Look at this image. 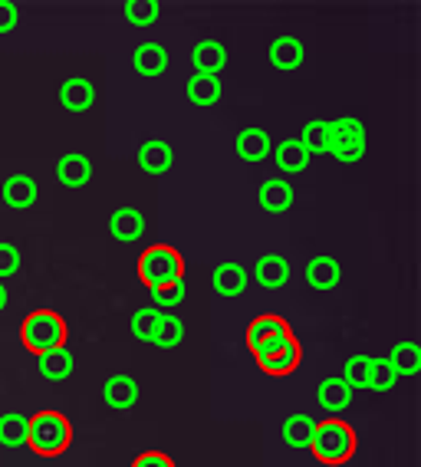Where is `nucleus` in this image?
<instances>
[{
  "instance_id": "34",
  "label": "nucleus",
  "mask_w": 421,
  "mask_h": 467,
  "mask_svg": "<svg viewBox=\"0 0 421 467\" xmlns=\"http://www.w3.org/2000/svg\"><path fill=\"white\" fill-rule=\"evenodd\" d=\"M159 309H139L132 317V336L135 339H142V342H152V333H155V326H159Z\"/></svg>"
},
{
  "instance_id": "4",
  "label": "nucleus",
  "mask_w": 421,
  "mask_h": 467,
  "mask_svg": "<svg viewBox=\"0 0 421 467\" xmlns=\"http://www.w3.org/2000/svg\"><path fill=\"white\" fill-rule=\"evenodd\" d=\"M139 280L149 290H159V286H169L175 280H185V257H181V251L171 247V244L145 247L142 257H139Z\"/></svg>"
},
{
  "instance_id": "5",
  "label": "nucleus",
  "mask_w": 421,
  "mask_h": 467,
  "mask_svg": "<svg viewBox=\"0 0 421 467\" xmlns=\"http://www.w3.org/2000/svg\"><path fill=\"white\" fill-rule=\"evenodd\" d=\"M329 155L343 165H353L365 155V126L355 116L329 122Z\"/></svg>"
},
{
  "instance_id": "23",
  "label": "nucleus",
  "mask_w": 421,
  "mask_h": 467,
  "mask_svg": "<svg viewBox=\"0 0 421 467\" xmlns=\"http://www.w3.org/2000/svg\"><path fill=\"white\" fill-rule=\"evenodd\" d=\"M221 96H224V86H221L218 76H201V73H194L191 79H188V99L194 102V106H218Z\"/></svg>"
},
{
  "instance_id": "28",
  "label": "nucleus",
  "mask_w": 421,
  "mask_h": 467,
  "mask_svg": "<svg viewBox=\"0 0 421 467\" xmlns=\"http://www.w3.org/2000/svg\"><path fill=\"white\" fill-rule=\"evenodd\" d=\"M181 339H185V323H181L175 313H161L159 326H155V333H152L155 346H159V349H175Z\"/></svg>"
},
{
  "instance_id": "35",
  "label": "nucleus",
  "mask_w": 421,
  "mask_h": 467,
  "mask_svg": "<svg viewBox=\"0 0 421 467\" xmlns=\"http://www.w3.org/2000/svg\"><path fill=\"white\" fill-rule=\"evenodd\" d=\"M152 300H155V306H159V309H175L178 303L185 300V280H175V284L152 290Z\"/></svg>"
},
{
  "instance_id": "14",
  "label": "nucleus",
  "mask_w": 421,
  "mask_h": 467,
  "mask_svg": "<svg viewBox=\"0 0 421 467\" xmlns=\"http://www.w3.org/2000/svg\"><path fill=\"white\" fill-rule=\"evenodd\" d=\"M132 63L145 79H155V76H161L169 69V50H165L159 40H145L142 47L132 53Z\"/></svg>"
},
{
  "instance_id": "37",
  "label": "nucleus",
  "mask_w": 421,
  "mask_h": 467,
  "mask_svg": "<svg viewBox=\"0 0 421 467\" xmlns=\"http://www.w3.org/2000/svg\"><path fill=\"white\" fill-rule=\"evenodd\" d=\"M132 467H178V464L165 451H142V454L132 461Z\"/></svg>"
},
{
  "instance_id": "31",
  "label": "nucleus",
  "mask_w": 421,
  "mask_h": 467,
  "mask_svg": "<svg viewBox=\"0 0 421 467\" xmlns=\"http://www.w3.org/2000/svg\"><path fill=\"white\" fill-rule=\"evenodd\" d=\"M395 368L388 366V359H369V376H365V389L372 392H388L395 385Z\"/></svg>"
},
{
  "instance_id": "21",
  "label": "nucleus",
  "mask_w": 421,
  "mask_h": 467,
  "mask_svg": "<svg viewBox=\"0 0 421 467\" xmlns=\"http://www.w3.org/2000/svg\"><path fill=\"white\" fill-rule=\"evenodd\" d=\"M102 399H106V405H112L118 411L132 409L135 401H139V382L132 376H112L106 382V389H102Z\"/></svg>"
},
{
  "instance_id": "20",
  "label": "nucleus",
  "mask_w": 421,
  "mask_h": 467,
  "mask_svg": "<svg viewBox=\"0 0 421 467\" xmlns=\"http://www.w3.org/2000/svg\"><path fill=\"white\" fill-rule=\"evenodd\" d=\"M316 399H320V405L326 411H345L349 405H353V389H349L339 376H329L316 385Z\"/></svg>"
},
{
  "instance_id": "30",
  "label": "nucleus",
  "mask_w": 421,
  "mask_h": 467,
  "mask_svg": "<svg viewBox=\"0 0 421 467\" xmlns=\"http://www.w3.org/2000/svg\"><path fill=\"white\" fill-rule=\"evenodd\" d=\"M26 421L24 415H0V444L4 448H20L26 444Z\"/></svg>"
},
{
  "instance_id": "7",
  "label": "nucleus",
  "mask_w": 421,
  "mask_h": 467,
  "mask_svg": "<svg viewBox=\"0 0 421 467\" xmlns=\"http://www.w3.org/2000/svg\"><path fill=\"white\" fill-rule=\"evenodd\" d=\"M253 362H257V368L261 372H267V376L273 379H287L293 376L296 368H300V362H303V346H300V339H287L283 346H277V349L263 352V356H253Z\"/></svg>"
},
{
  "instance_id": "15",
  "label": "nucleus",
  "mask_w": 421,
  "mask_h": 467,
  "mask_svg": "<svg viewBox=\"0 0 421 467\" xmlns=\"http://www.w3.org/2000/svg\"><path fill=\"white\" fill-rule=\"evenodd\" d=\"M214 290L221 293V296H241V293L251 286V274H247V267H241V264H234V260H228V264H218V270H214Z\"/></svg>"
},
{
  "instance_id": "13",
  "label": "nucleus",
  "mask_w": 421,
  "mask_h": 467,
  "mask_svg": "<svg viewBox=\"0 0 421 467\" xmlns=\"http://www.w3.org/2000/svg\"><path fill=\"white\" fill-rule=\"evenodd\" d=\"M109 231H112V237H116V241H122V244L142 241V234H145L142 211H139V208H118V211H112Z\"/></svg>"
},
{
  "instance_id": "17",
  "label": "nucleus",
  "mask_w": 421,
  "mask_h": 467,
  "mask_svg": "<svg viewBox=\"0 0 421 467\" xmlns=\"http://www.w3.org/2000/svg\"><path fill=\"white\" fill-rule=\"evenodd\" d=\"M270 155H273V161H277V168L283 175H300V171H306V165H310V151L296 142V139L277 142L270 149Z\"/></svg>"
},
{
  "instance_id": "38",
  "label": "nucleus",
  "mask_w": 421,
  "mask_h": 467,
  "mask_svg": "<svg viewBox=\"0 0 421 467\" xmlns=\"http://www.w3.org/2000/svg\"><path fill=\"white\" fill-rule=\"evenodd\" d=\"M20 24V10L14 0H0V34H10Z\"/></svg>"
},
{
  "instance_id": "3",
  "label": "nucleus",
  "mask_w": 421,
  "mask_h": 467,
  "mask_svg": "<svg viewBox=\"0 0 421 467\" xmlns=\"http://www.w3.org/2000/svg\"><path fill=\"white\" fill-rule=\"evenodd\" d=\"M355 448H359V438H355L353 425H345L343 418H326L313 428L310 451L323 464H345V461H353Z\"/></svg>"
},
{
  "instance_id": "9",
  "label": "nucleus",
  "mask_w": 421,
  "mask_h": 467,
  "mask_svg": "<svg viewBox=\"0 0 421 467\" xmlns=\"http://www.w3.org/2000/svg\"><path fill=\"white\" fill-rule=\"evenodd\" d=\"M175 165V151L165 139H149V142L139 145V168L145 175H165Z\"/></svg>"
},
{
  "instance_id": "8",
  "label": "nucleus",
  "mask_w": 421,
  "mask_h": 467,
  "mask_svg": "<svg viewBox=\"0 0 421 467\" xmlns=\"http://www.w3.org/2000/svg\"><path fill=\"white\" fill-rule=\"evenodd\" d=\"M59 102L67 112H89L96 106V86L86 76H69L67 83L59 86Z\"/></svg>"
},
{
  "instance_id": "12",
  "label": "nucleus",
  "mask_w": 421,
  "mask_h": 467,
  "mask_svg": "<svg viewBox=\"0 0 421 467\" xmlns=\"http://www.w3.org/2000/svg\"><path fill=\"white\" fill-rule=\"evenodd\" d=\"M257 201H261V208L267 211V214H283V211H290V204L296 201V192H293V184H290V182H283V178H273V182L261 184Z\"/></svg>"
},
{
  "instance_id": "32",
  "label": "nucleus",
  "mask_w": 421,
  "mask_h": 467,
  "mask_svg": "<svg viewBox=\"0 0 421 467\" xmlns=\"http://www.w3.org/2000/svg\"><path fill=\"white\" fill-rule=\"evenodd\" d=\"M122 14L132 26H152L159 20V4L155 0H128Z\"/></svg>"
},
{
  "instance_id": "10",
  "label": "nucleus",
  "mask_w": 421,
  "mask_h": 467,
  "mask_svg": "<svg viewBox=\"0 0 421 467\" xmlns=\"http://www.w3.org/2000/svg\"><path fill=\"white\" fill-rule=\"evenodd\" d=\"M56 178L63 188L79 192V188H86L89 178H93V161L86 159V155H79V151H69V155H63V159L56 161Z\"/></svg>"
},
{
  "instance_id": "16",
  "label": "nucleus",
  "mask_w": 421,
  "mask_h": 467,
  "mask_svg": "<svg viewBox=\"0 0 421 467\" xmlns=\"http://www.w3.org/2000/svg\"><path fill=\"white\" fill-rule=\"evenodd\" d=\"M36 194H40V188H36V182L30 175H10L7 182H4V204L14 211L34 208Z\"/></svg>"
},
{
  "instance_id": "39",
  "label": "nucleus",
  "mask_w": 421,
  "mask_h": 467,
  "mask_svg": "<svg viewBox=\"0 0 421 467\" xmlns=\"http://www.w3.org/2000/svg\"><path fill=\"white\" fill-rule=\"evenodd\" d=\"M7 300H10V296H7V286H4V284H0V309H4V306H7Z\"/></svg>"
},
{
  "instance_id": "22",
  "label": "nucleus",
  "mask_w": 421,
  "mask_h": 467,
  "mask_svg": "<svg viewBox=\"0 0 421 467\" xmlns=\"http://www.w3.org/2000/svg\"><path fill=\"white\" fill-rule=\"evenodd\" d=\"M270 149H273V139L263 129H244V132L237 135V155L244 161H251V165L267 159Z\"/></svg>"
},
{
  "instance_id": "36",
  "label": "nucleus",
  "mask_w": 421,
  "mask_h": 467,
  "mask_svg": "<svg viewBox=\"0 0 421 467\" xmlns=\"http://www.w3.org/2000/svg\"><path fill=\"white\" fill-rule=\"evenodd\" d=\"M20 270V251L14 244H4L0 241V280H7Z\"/></svg>"
},
{
  "instance_id": "24",
  "label": "nucleus",
  "mask_w": 421,
  "mask_h": 467,
  "mask_svg": "<svg viewBox=\"0 0 421 467\" xmlns=\"http://www.w3.org/2000/svg\"><path fill=\"white\" fill-rule=\"evenodd\" d=\"M303 276H306V284H310L313 290L326 293V290H333V286L339 284V264L333 257H313L310 264H306Z\"/></svg>"
},
{
  "instance_id": "18",
  "label": "nucleus",
  "mask_w": 421,
  "mask_h": 467,
  "mask_svg": "<svg viewBox=\"0 0 421 467\" xmlns=\"http://www.w3.org/2000/svg\"><path fill=\"white\" fill-rule=\"evenodd\" d=\"M191 63L201 76H218L221 69L228 67V50L218 40H201L191 50Z\"/></svg>"
},
{
  "instance_id": "11",
  "label": "nucleus",
  "mask_w": 421,
  "mask_h": 467,
  "mask_svg": "<svg viewBox=\"0 0 421 467\" xmlns=\"http://www.w3.org/2000/svg\"><path fill=\"white\" fill-rule=\"evenodd\" d=\"M251 276H253V284H261L263 290H280V286L287 284L290 267L280 254H263V257H257V264H253Z\"/></svg>"
},
{
  "instance_id": "6",
  "label": "nucleus",
  "mask_w": 421,
  "mask_h": 467,
  "mask_svg": "<svg viewBox=\"0 0 421 467\" xmlns=\"http://www.w3.org/2000/svg\"><path fill=\"white\" fill-rule=\"evenodd\" d=\"M287 339H293V329H290L287 319L277 317V313L253 317L244 329V342H247V349H251V356H263V352L283 346Z\"/></svg>"
},
{
  "instance_id": "29",
  "label": "nucleus",
  "mask_w": 421,
  "mask_h": 467,
  "mask_svg": "<svg viewBox=\"0 0 421 467\" xmlns=\"http://www.w3.org/2000/svg\"><path fill=\"white\" fill-rule=\"evenodd\" d=\"M296 142L310 151V159H313V155H326V151H329V122H323V119H313V122H306L303 135H300Z\"/></svg>"
},
{
  "instance_id": "27",
  "label": "nucleus",
  "mask_w": 421,
  "mask_h": 467,
  "mask_svg": "<svg viewBox=\"0 0 421 467\" xmlns=\"http://www.w3.org/2000/svg\"><path fill=\"white\" fill-rule=\"evenodd\" d=\"M388 366L395 368V376H418L421 372V349L415 342H398L392 356H388Z\"/></svg>"
},
{
  "instance_id": "19",
  "label": "nucleus",
  "mask_w": 421,
  "mask_h": 467,
  "mask_svg": "<svg viewBox=\"0 0 421 467\" xmlns=\"http://www.w3.org/2000/svg\"><path fill=\"white\" fill-rule=\"evenodd\" d=\"M303 59H306V53H303V43L296 40V36H277V40L270 43V63L277 69H300L303 67Z\"/></svg>"
},
{
  "instance_id": "2",
  "label": "nucleus",
  "mask_w": 421,
  "mask_h": 467,
  "mask_svg": "<svg viewBox=\"0 0 421 467\" xmlns=\"http://www.w3.org/2000/svg\"><path fill=\"white\" fill-rule=\"evenodd\" d=\"M69 339V326L67 319L53 313V309H36L20 323V342H24L26 352H34L36 359L46 356L53 349H67Z\"/></svg>"
},
{
  "instance_id": "33",
  "label": "nucleus",
  "mask_w": 421,
  "mask_h": 467,
  "mask_svg": "<svg viewBox=\"0 0 421 467\" xmlns=\"http://www.w3.org/2000/svg\"><path fill=\"white\" fill-rule=\"evenodd\" d=\"M365 376H369V356H353V359L345 362L339 379L355 392V389H365Z\"/></svg>"
},
{
  "instance_id": "26",
  "label": "nucleus",
  "mask_w": 421,
  "mask_h": 467,
  "mask_svg": "<svg viewBox=\"0 0 421 467\" xmlns=\"http://www.w3.org/2000/svg\"><path fill=\"white\" fill-rule=\"evenodd\" d=\"M313 428H316V421H313V418H306V415H290L287 421H283V441H287V448H293V451L310 448Z\"/></svg>"
},
{
  "instance_id": "25",
  "label": "nucleus",
  "mask_w": 421,
  "mask_h": 467,
  "mask_svg": "<svg viewBox=\"0 0 421 467\" xmlns=\"http://www.w3.org/2000/svg\"><path fill=\"white\" fill-rule=\"evenodd\" d=\"M73 368H77V359H73V352L69 349H53L46 356H40V376L50 379V382H63V379L73 376Z\"/></svg>"
},
{
  "instance_id": "1",
  "label": "nucleus",
  "mask_w": 421,
  "mask_h": 467,
  "mask_svg": "<svg viewBox=\"0 0 421 467\" xmlns=\"http://www.w3.org/2000/svg\"><path fill=\"white\" fill-rule=\"evenodd\" d=\"M69 444H73V425H69V418L63 411H36L26 421V448L40 454V458H59V454L69 451Z\"/></svg>"
}]
</instances>
